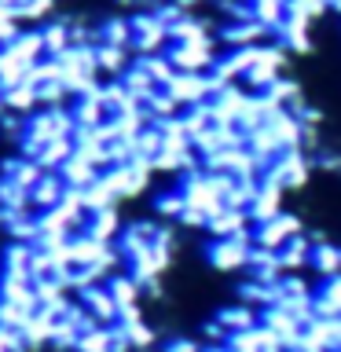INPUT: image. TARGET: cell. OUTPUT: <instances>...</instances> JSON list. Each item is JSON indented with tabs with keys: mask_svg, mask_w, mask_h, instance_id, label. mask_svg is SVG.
<instances>
[{
	"mask_svg": "<svg viewBox=\"0 0 341 352\" xmlns=\"http://www.w3.org/2000/svg\"><path fill=\"white\" fill-rule=\"evenodd\" d=\"M250 231H242V235H228V239H213V242H209V250H206L209 264H213L217 272H242V268H246V257H250V246H253Z\"/></svg>",
	"mask_w": 341,
	"mask_h": 352,
	"instance_id": "obj_1",
	"label": "cell"
},
{
	"mask_svg": "<svg viewBox=\"0 0 341 352\" xmlns=\"http://www.w3.org/2000/svg\"><path fill=\"white\" fill-rule=\"evenodd\" d=\"M52 330H55V316L44 312V308H33L30 319L19 327V338H22V345H26V352H41V345L52 341Z\"/></svg>",
	"mask_w": 341,
	"mask_h": 352,
	"instance_id": "obj_2",
	"label": "cell"
},
{
	"mask_svg": "<svg viewBox=\"0 0 341 352\" xmlns=\"http://www.w3.org/2000/svg\"><path fill=\"white\" fill-rule=\"evenodd\" d=\"M44 169L33 158H26V154H11V158L0 165V180H8L11 187H19V191H30L33 184H37V176Z\"/></svg>",
	"mask_w": 341,
	"mask_h": 352,
	"instance_id": "obj_3",
	"label": "cell"
},
{
	"mask_svg": "<svg viewBox=\"0 0 341 352\" xmlns=\"http://www.w3.org/2000/svg\"><path fill=\"white\" fill-rule=\"evenodd\" d=\"M92 59L99 77H121L125 66L132 63V52L121 48V44H92Z\"/></svg>",
	"mask_w": 341,
	"mask_h": 352,
	"instance_id": "obj_4",
	"label": "cell"
},
{
	"mask_svg": "<svg viewBox=\"0 0 341 352\" xmlns=\"http://www.w3.org/2000/svg\"><path fill=\"white\" fill-rule=\"evenodd\" d=\"M77 301L96 316V323H103V327L118 323V305H114V297L107 294V286H88V290L77 294Z\"/></svg>",
	"mask_w": 341,
	"mask_h": 352,
	"instance_id": "obj_5",
	"label": "cell"
},
{
	"mask_svg": "<svg viewBox=\"0 0 341 352\" xmlns=\"http://www.w3.org/2000/svg\"><path fill=\"white\" fill-rule=\"evenodd\" d=\"M63 191H66V184H63L59 173H41L37 184L30 187V206H33V213H41V209H48V206H59Z\"/></svg>",
	"mask_w": 341,
	"mask_h": 352,
	"instance_id": "obj_6",
	"label": "cell"
},
{
	"mask_svg": "<svg viewBox=\"0 0 341 352\" xmlns=\"http://www.w3.org/2000/svg\"><path fill=\"white\" fill-rule=\"evenodd\" d=\"M121 231V213L118 206H107V209H96V213H88L85 220V235H92L99 242H114Z\"/></svg>",
	"mask_w": 341,
	"mask_h": 352,
	"instance_id": "obj_7",
	"label": "cell"
},
{
	"mask_svg": "<svg viewBox=\"0 0 341 352\" xmlns=\"http://www.w3.org/2000/svg\"><path fill=\"white\" fill-rule=\"evenodd\" d=\"M55 173L63 176V184H66V187H88V184H92L96 176H99L96 165L88 162L85 154H77V151H70V158H66Z\"/></svg>",
	"mask_w": 341,
	"mask_h": 352,
	"instance_id": "obj_8",
	"label": "cell"
},
{
	"mask_svg": "<svg viewBox=\"0 0 341 352\" xmlns=\"http://www.w3.org/2000/svg\"><path fill=\"white\" fill-rule=\"evenodd\" d=\"M4 268H0V275H11V279H30V261H33V246L30 242H8V250H4Z\"/></svg>",
	"mask_w": 341,
	"mask_h": 352,
	"instance_id": "obj_9",
	"label": "cell"
},
{
	"mask_svg": "<svg viewBox=\"0 0 341 352\" xmlns=\"http://www.w3.org/2000/svg\"><path fill=\"white\" fill-rule=\"evenodd\" d=\"M0 107L11 110V114H33L41 103H37V88H33L30 81H19V85H8L4 88V99H0Z\"/></svg>",
	"mask_w": 341,
	"mask_h": 352,
	"instance_id": "obj_10",
	"label": "cell"
},
{
	"mask_svg": "<svg viewBox=\"0 0 341 352\" xmlns=\"http://www.w3.org/2000/svg\"><path fill=\"white\" fill-rule=\"evenodd\" d=\"M70 151H74L70 136H55V140H48V143H41V147L33 151L30 158L37 162L44 173H55V169H59V165H63L66 158H70Z\"/></svg>",
	"mask_w": 341,
	"mask_h": 352,
	"instance_id": "obj_11",
	"label": "cell"
},
{
	"mask_svg": "<svg viewBox=\"0 0 341 352\" xmlns=\"http://www.w3.org/2000/svg\"><path fill=\"white\" fill-rule=\"evenodd\" d=\"M103 286H107V294L114 297V305H118V308H132V305H140V297H143L140 283L132 279L129 272H114Z\"/></svg>",
	"mask_w": 341,
	"mask_h": 352,
	"instance_id": "obj_12",
	"label": "cell"
},
{
	"mask_svg": "<svg viewBox=\"0 0 341 352\" xmlns=\"http://www.w3.org/2000/svg\"><path fill=\"white\" fill-rule=\"evenodd\" d=\"M257 319H261V312L257 308H250V305H231V308H224V312H217V323L224 327V334H239V330H250V327H257Z\"/></svg>",
	"mask_w": 341,
	"mask_h": 352,
	"instance_id": "obj_13",
	"label": "cell"
},
{
	"mask_svg": "<svg viewBox=\"0 0 341 352\" xmlns=\"http://www.w3.org/2000/svg\"><path fill=\"white\" fill-rule=\"evenodd\" d=\"M96 44H121L129 48V15H107L96 22Z\"/></svg>",
	"mask_w": 341,
	"mask_h": 352,
	"instance_id": "obj_14",
	"label": "cell"
},
{
	"mask_svg": "<svg viewBox=\"0 0 341 352\" xmlns=\"http://www.w3.org/2000/svg\"><path fill=\"white\" fill-rule=\"evenodd\" d=\"M37 37H41L44 55H59V52L70 48V26H66V22H41Z\"/></svg>",
	"mask_w": 341,
	"mask_h": 352,
	"instance_id": "obj_15",
	"label": "cell"
},
{
	"mask_svg": "<svg viewBox=\"0 0 341 352\" xmlns=\"http://www.w3.org/2000/svg\"><path fill=\"white\" fill-rule=\"evenodd\" d=\"M30 66H33V63H26L22 55H15V52H11L8 44H4V48H0V85L8 88V85H19V81H26Z\"/></svg>",
	"mask_w": 341,
	"mask_h": 352,
	"instance_id": "obj_16",
	"label": "cell"
},
{
	"mask_svg": "<svg viewBox=\"0 0 341 352\" xmlns=\"http://www.w3.org/2000/svg\"><path fill=\"white\" fill-rule=\"evenodd\" d=\"M55 15V0H19L15 4V19L22 26H41Z\"/></svg>",
	"mask_w": 341,
	"mask_h": 352,
	"instance_id": "obj_17",
	"label": "cell"
},
{
	"mask_svg": "<svg viewBox=\"0 0 341 352\" xmlns=\"http://www.w3.org/2000/svg\"><path fill=\"white\" fill-rule=\"evenodd\" d=\"M121 330H125V338H129V345H132V352H147L154 341H158V334H154V327L147 323V319H129V323H118Z\"/></svg>",
	"mask_w": 341,
	"mask_h": 352,
	"instance_id": "obj_18",
	"label": "cell"
},
{
	"mask_svg": "<svg viewBox=\"0 0 341 352\" xmlns=\"http://www.w3.org/2000/svg\"><path fill=\"white\" fill-rule=\"evenodd\" d=\"M154 217H158V220H176V217H180L184 213V195H180V187H165V191L162 195H154Z\"/></svg>",
	"mask_w": 341,
	"mask_h": 352,
	"instance_id": "obj_19",
	"label": "cell"
},
{
	"mask_svg": "<svg viewBox=\"0 0 341 352\" xmlns=\"http://www.w3.org/2000/svg\"><path fill=\"white\" fill-rule=\"evenodd\" d=\"M74 352H110V327H92L85 334H77L74 341Z\"/></svg>",
	"mask_w": 341,
	"mask_h": 352,
	"instance_id": "obj_20",
	"label": "cell"
},
{
	"mask_svg": "<svg viewBox=\"0 0 341 352\" xmlns=\"http://www.w3.org/2000/svg\"><path fill=\"white\" fill-rule=\"evenodd\" d=\"M165 352H202V345L191 338H173V341H165Z\"/></svg>",
	"mask_w": 341,
	"mask_h": 352,
	"instance_id": "obj_21",
	"label": "cell"
},
{
	"mask_svg": "<svg viewBox=\"0 0 341 352\" xmlns=\"http://www.w3.org/2000/svg\"><path fill=\"white\" fill-rule=\"evenodd\" d=\"M0 99H4V85H0ZM0 110H4V107H0Z\"/></svg>",
	"mask_w": 341,
	"mask_h": 352,
	"instance_id": "obj_22",
	"label": "cell"
},
{
	"mask_svg": "<svg viewBox=\"0 0 341 352\" xmlns=\"http://www.w3.org/2000/svg\"><path fill=\"white\" fill-rule=\"evenodd\" d=\"M0 352H11V349H0Z\"/></svg>",
	"mask_w": 341,
	"mask_h": 352,
	"instance_id": "obj_23",
	"label": "cell"
}]
</instances>
